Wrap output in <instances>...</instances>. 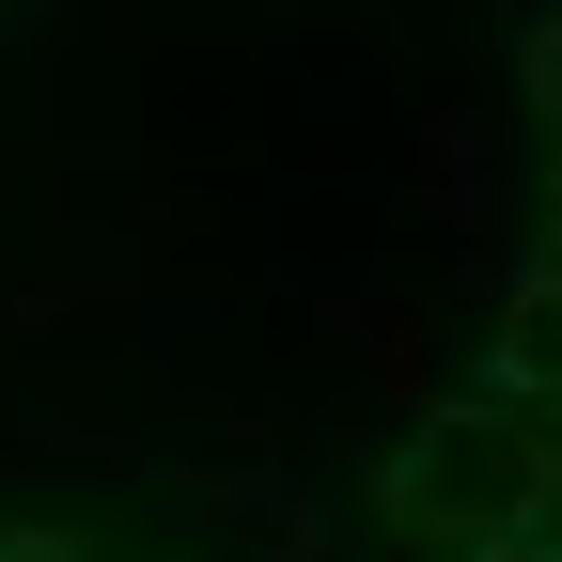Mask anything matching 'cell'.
Wrapping results in <instances>:
<instances>
[{"mask_svg":"<svg viewBox=\"0 0 562 562\" xmlns=\"http://www.w3.org/2000/svg\"><path fill=\"white\" fill-rule=\"evenodd\" d=\"M547 484H562L547 422H531L516 391H469V406H438V422H422V438L375 469V501H391V531L484 547V531H531V516H547Z\"/></svg>","mask_w":562,"mask_h":562,"instance_id":"1","label":"cell"},{"mask_svg":"<svg viewBox=\"0 0 562 562\" xmlns=\"http://www.w3.org/2000/svg\"><path fill=\"white\" fill-rule=\"evenodd\" d=\"M484 375H501L516 406H562V266H531L501 297V360H484Z\"/></svg>","mask_w":562,"mask_h":562,"instance_id":"2","label":"cell"},{"mask_svg":"<svg viewBox=\"0 0 562 562\" xmlns=\"http://www.w3.org/2000/svg\"><path fill=\"white\" fill-rule=\"evenodd\" d=\"M531 125H547V157H562V16L531 32Z\"/></svg>","mask_w":562,"mask_h":562,"instance_id":"3","label":"cell"},{"mask_svg":"<svg viewBox=\"0 0 562 562\" xmlns=\"http://www.w3.org/2000/svg\"><path fill=\"white\" fill-rule=\"evenodd\" d=\"M469 562H562V531H547V516H531V531H484Z\"/></svg>","mask_w":562,"mask_h":562,"instance_id":"4","label":"cell"}]
</instances>
